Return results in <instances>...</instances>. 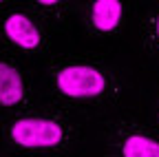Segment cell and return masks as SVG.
<instances>
[{
  "label": "cell",
  "mask_w": 159,
  "mask_h": 157,
  "mask_svg": "<svg viewBox=\"0 0 159 157\" xmlns=\"http://www.w3.org/2000/svg\"><path fill=\"white\" fill-rule=\"evenodd\" d=\"M7 135L22 150H55L69 144L71 128L55 115H25L9 126Z\"/></svg>",
  "instance_id": "cell-1"
},
{
  "label": "cell",
  "mask_w": 159,
  "mask_h": 157,
  "mask_svg": "<svg viewBox=\"0 0 159 157\" xmlns=\"http://www.w3.org/2000/svg\"><path fill=\"white\" fill-rule=\"evenodd\" d=\"M0 2H2V0H0Z\"/></svg>",
  "instance_id": "cell-9"
},
{
  "label": "cell",
  "mask_w": 159,
  "mask_h": 157,
  "mask_svg": "<svg viewBox=\"0 0 159 157\" xmlns=\"http://www.w3.org/2000/svg\"><path fill=\"white\" fill-rule=\"evenodd\" d=\"M35 2H38L40 7H55V5L62 2V0H35Z\"/></svg>",
  "instance_id": "cell-8"
},
{
  "label": "cell",
  "mask_w": 159,
  "mask_h": 157,
  "mask_svg": "<svg viewBox=\"0 0 159 157\" xmlns=\"http://www.w3.org/2000/svg\"><path fill=\"white\" fill-rule=\"evenodd\" d=\"M124 20L122 0H91L89 5V27L95 33H113Z\"/></svg>",
  "instance_id": "cell-5"
},
{
  "label": "cell",
  "mask_w": 159,
  "mask_h": 157,
  "mask_svg": "<svg viewBox=\"0 0 159 157\" xmlns=\"http://www.w3.org/2000/svg\"><path fill=\"white\" fill-rule=\"evenodd\" d=\"M27 97L25 80L20 71L11 64L0 60V106L2 109H13L18 104H22Z\"/></svg>",
  "instance_id": "cell-6"
},
{
  "label": "cell",
  "mask_w": 159,
  "mask_h": 157,
  "mask_svg": "<svg viewBox=\"0 0 159 157\" xmlns=\"http://www.w3.org/2000/svg\"><path fill=\"white\" fill-rule=\"evenodd\" d=\"M2 29H5V35L9 38V42H13L18 49L35 51L42 47V31L27 13H20V11L9 13Z\"/></svg>",
  "instance_id": "cell-4"
},
{
  "label": "cell",
  "mask_w": 159,
  "mask_h": 157,
  "mask_svg": "<svg viewBox=\"0 0 159 157\" xmlns=\"http://www.w3.org/2000/svg\"><path fill=\"white\" fill-rule=\"evenodd\" d=\"M115 157H159V140L142 128H122L113 142Z\"/></svg>",
  "instance_id": "cell-3"
},
{
  "label": "cell",
  "mask_w": 159,
  "mask_h": 157,
  "mask_svg": "<svg viewBox=\"0 0 159 157\" xmlns=\"http://www.w3.org/2000/svg\"><path fill=\"white\" fill-rule=\"evenodd\" d=\"M53 86L66 100H99L111 89V77L95 64L86 62H71L60 64L53 69Z\"/></svg>",
  "instance_id": "cell-2"
},
{
  "label": "cell",
  "mask_w": 159,
  "mask_h": 157,
  "mask_svg": "<svg viewBox=\"0 0 159 157\" xmlns=\"http://www.w3.org/2000/svg\"><path fill=\"white\" fill-rule=\"evenodd\" d=\"M148 31H150V42L159 49V9L152 13L150 22H148Z\"/></svg>",
  "instance_id": "cell-7"
}]
</instances>
